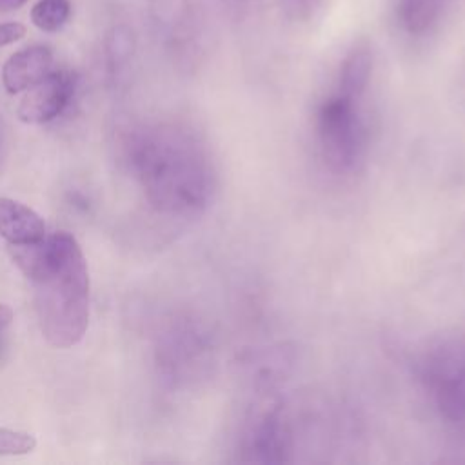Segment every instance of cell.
<instances>
[{
  "label": "cell",
  "instance_id": "7a4b0ae2",
  "mask_svg": "<svg viewBox=\"0 0 465 465\" xmlns=\"http://www.w3.org/2000/svg\"><path fill=\"white\" fill-rule=\"evenodd\" d=\"M9 247L33 287L45 341L54 349L76 345L89 325V272L74 236L58 231L40 242Z\"/></svg>",
  "mask_w": 465,
  "mask_h": 465
},
{
  "label": "cell",
  "instance_id": "8992f818",
  "mask_svg": "<svg viewBox=\"0 0 465 465\" xmlns=\"http://www.w3.org/2000/svg\"><path fill=\"white\" fill-rule=\"evenodd\" d=\"M291 449V423L280 409L254 414L238 438V460L245 463H282Z\"/></svg>",
  "mask_w": 465,
  "mask_h": 465
},
{
  "label": "cell",
  "instance_id": "5b68a950",
  "mask_svg": "<svg viewBox=\"0 0 465 465\" xmlns=\"http://www.w3.org/2000/svg\"><path fill=\"white\" fill-rule=\"evenodd\" d=\"M420 380L438 414L465 430V338L430 343L420 360Z\"/></svg>",
  "mask_w": 465,
  "mask_h": 465
},
{
  "label": "cell",
  "instance_id": "9c48e42d",
  "mask_svg": "<svg viewBox=\"0 0 465 465\" xmlns=\"http://www.w3.org/2000/svg\"><path fill=\"white\" fill-rule=\"evenodd\" d=\"M47 234L45 223L31 207L0 198V236L9 245H25L40 242Z\"/></svg>",
  "mask_w": 465,
  "mask_h": 465
},
{
  "label": "cell",
  "instance_id": "52a82bcc",
  "mask_svg": "<svg viewBox=\"0 0 465 465\" xmlns=\"http://www.w3.org/2000/svg\"><path fill=\"white\" fill-rule=\"evenodd\" d=\"M78 78L73 71L53 69L31 85L18 105V118L25 124H47L71 104Z\"/></svg>",
  "mask_w": 465,
  "mask_h": 465
},
{
  "label": "cell",
  "instance_id": "277c9868",
  "mask_svg": "<svg viewBox=\"0 0 465 465\" xmlns=\"http://www.w3.org/2000/svg\"><path fill=\"white\" fill-rule=\"evenodd\" d=\"M156 367L171 387H187L209 376L214 341L209 327L194 316L171 318L156 336Z\"/></svg>",
  "mask_w": 465,
  "mask_h": 465
},
{
  "label": "cell",
  "instance_id": "5bb4252c",
  "mask_svg": "<svg viewBox=\"0 0 465 465\" xmlns=\"http://www.w3.org/2000/svg\"><path fill=\"white\" fill-rule=\"evenodd\" d=\"M36 447V440L20 430L0 427V456L29 454Z\"/></svg>",
  "mask_w": 465,
  "mask_h": 465
},
{
  "label": "cell",
  "instance_id": "6da1fadb",
  "mask_svg": "<svg viewBox=\"0 0 465 465\" xmlns=\"http://www.w3.org/2000/svg\"><path fill=\"white\" fill-rule=\"evenodd\" d=\"M120 151L124 163L156 213L191 218L211 205L218 173L207 142L191 125L136 124L122 134Z\"/></svg>",
  "mask_w": 465,
  "mask_h": 465
},
{
  "label": "cell",
  "instance_id": "ba28073f",
  "mask_svg": "<svg viewBox=\"0 0 465 465\" xmlns=\"http://www.w3.org/2000/svg\"><path fill=\"white\" fill-rule=\"evenodd\" d=\"M53 71V51L36 44L11 54L2 67V84L7 93L27 91Z\"/></svg>",
  "mask_w": 465,
  "mask_h": 465
},
{
  "label": "cell",
  "instance_id": "7c38bea8",
  "mask_svg": "<svg viewBox=\"0 0 465 465\" xmlns=\"http://www.w3.org/2000/svg\"><path fill=\"white\" fill-rule=\"evenodd\" d=\"M71 16L69 0H38L31 9L33 24L45 33L60 31Z\"/></svg>",
  "mask_w": 465,
  "mask_h": 465
},
{
  "label": "cell",
  "instance_id": "3957f363",
  "mask_svg": "<svg viewBox=\"0 0 465 465\" xmlns=\"http://www.w3.org/2000/svg\"><path fill=\"white\" fill-rule=\"evenodd\" d=\"M316 142L325 165L336 174H354L369 151L365 96L334 87L316 111Z\"/></svg>",
  "mask_w": 465,
  "mask_h": 465
},
{
  "label": "cell",
  "instance_id": "4fadbf2b",
  "mask_svg": "<svg viewBox=\"0 0 465 465\" xmlns=\"http://www.w3.org/2000/svg\"><path fill=\"white\" fill-rule=\"evenodd\" d=\"M133 51H134V35H133V31L124 24L114 25L107 33V38H105V54H107L111 69L116 71L122 65H125L129 62Z\"/></svg>",
  "mask_w": 465,
  "mask_h": 465
},
{
  "label": "cell",
  "instance_id": "8fae6325",
  "mask_svg": "<svg viewBox=\"0 0 465 465\" xmlns=\"http://www.w3.org/2000/svg\"><path fill=\"white\" fill-rule=\"evenodd\" d=\"M449 0H400L398 20L412 36L430 33L447 11Z\"/></svg>",
  "mask_w": 465,
  "mask_h": 465
},
{
  "label": "cell",
  "instance_id": "2e32d148",
  "mask_svg": "<svg viewBox=\"0 0 465 465\" xmlns=\"http://www.w3.org/2000/svg\"><path fill=\"white\" fill-rule=\"evenodd\" d=\"M322 4V0H294V5L296 9L302 13V15H311L314 13V9Z\"/></svg>",
  "mask_w": 465,
  "mask_h": 465
},
{
  "label": "cell",
  "instance_id": "9a60e30c",
  "mask_svg": "<svg viewBox=\"0 0 465 465\" xmlns=\"http://www.w3.org/2000/svg\"><path fill=\"white\" fill-rule=\"evenodd\" d=\"M25 35V27L20 22L0 24V47L20 40Z\"/></svg>",
  "mask_w": 465,
  "mask_h": 465
},
{
  "label": "cell",
  "instance_id": "d6986e66",
  "mask_svg": "<svg viewBox=\"0 0 465 465\" xmlns=\"http://www.w3.org/2000/svg\"><path fill=\"white\" fill-rule=\"evenodd\" d=\"M4 153H5V145H4V131H2V125H0V167H2V162H4Z\"/></svg>",
  "mask_w": 465,
  "mask_h": 465
},
{
  "label": "cell",
  "instance_id": "ac0fdd59",
  "mask_svg": "<svg viewBox=\"0 0 465 465\" xmlns=\"http://www.w3.org/2000/svg\"><path fill=\"white\" fill-rule=\"evenodd\" d=\"M27 0H0V13L5 11H15L18 7H22Z\"/></svg>",
  "mask_w": 465,
  "mask_h": 465
},
{
  "label": "cell",
  "instance_id": "30bf717a",
  "mask_svg": "<svg viewBox=\"0 0 465 465\" xmlns=\"http://www.w3.org/2000/svg\"><path fill=\"white\" fill-rule=\"evenodd\" d=\"M372 71H374V51L369 40L360 38L356 40L345 53L334 87L365 96L372 80Z\"/></svg>",
  "mask_w": 465,
  "mask_h": 465
},
{
  "label": "cell",
  "instance_id": "e0dca14e",
  "mask_svg": "<svg viewBox=\"0 0 465 465\" xmlns=\"http://www.w3.org/2000/svg\"><path fill=\"white\" fill-rule=\"evenodd\" d=\"M13 322V311L5 303H0V331H4Z\"/></svg>",
  "mask_w": 465,
  "mask_h": 465
}]
</instances>
